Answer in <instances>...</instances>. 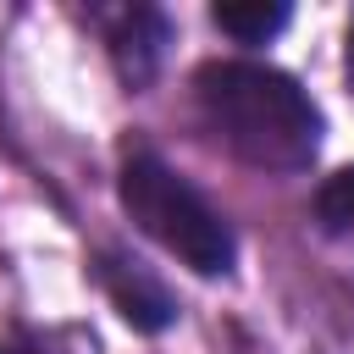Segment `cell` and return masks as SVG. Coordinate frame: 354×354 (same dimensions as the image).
<instances>
[{
    "label": "cell",
    "mask_w": 354,
    "mask_h": 354,
    "mask_svg": "<svg viewBox=\"0 0 354 354\" xmlns=\"http://www.w3.org/2000/svg\"><path fill=\"white\" fill-rule=\"evenodd\" d=\"M210 133L260 171H299L321 149V111L310 94L260 61H205L194 77Z\"/></svg>",
    "instance_id": "6da1fadb"
},
{
    "label": "cell",
    "mask_w": 354,
    "mask_h": 354,
    "mask_svg": "<svg viewBox=\"0 0 354 354\" xmlns=\"http://www.w3.org/2000/svg\"><path fill=\"white\" fill-rule=\"evenodd\" d=\"M348 83H354V33H348Z\"/></svg>",
    "instance_id": "ba28073f"
},
{
    "label": "cell",
    "mask_w": 354,
    "mask_h": 354,
    "mask_svg": "<svg viewBox=\"0 0 354 354\" xmlns=\"http://www.w3.org/2000/svg\"><path fill=\"white\" fill-rule=\"evenodd\" d=\"M216 17V28H227L232 39H243V44H260V39H271V33H282L288 28V6H266V0H249V6H216L210 11Z\"/></svg>",
    "instance_id": "5b68a950"
},
{
    "label": "cell",
    "mask_w": 354,
    "mask_h": 354,
    "mask_svg": "<svg viewBox=\"0 0 354 354\" xmlns=\"http://www.w3.org/2000/svg\"><path fill=\"white\" fill-rule=\"evenodd\" d=\"M100 282H105V293H111V304L122 310L127 326H138V332H160V326H171L177 299H171L166 282L149 277L138 260H116V254H105V260H100Z\"/></svg>",
    "instance_id": "3957f363"
},
{
    "label": "cell",
    "mask_w": 354,
    "mask_h": 354,
    "mask_svg": "<svg viewBox=\"0 0 354 354\" xmlns=\"http://www.w3.org/2000/svg\"><path fill=\"white\" fill-rule=\"evenodd\" d=\"M160 50H166V17L160 11H127L111 33V55H116L127 83H144L160 66Z\"/></svg>",
    "instance_id": "277c9868"
},
{
    "label": "cell",
    "mask_w": 354,
    "mask_h": 354,
    "mask_svg": "<svg viewBox=\"0 0 354 354\" xmlns=\"http://www.w3.org/2000/svg\"><path fill=\"white\" fill-rule=\"evenodd\" d=\"M116 194H122V210L160 249H171L183 266H194L205 277L232 271V227H227V216L188 177H177L160 155H127L122 177H116Z\"/></svg>",
    "instance_id": "7a4b0ae2"
},
{
    "label": "cell",
    "mask_w": 354,
    "mask_h": 354,
    "mask_svg": "<svg viewBox=\"0 0 354 354\" xmlns=\"http://www.w3.org/2000/svg\"><path fill=\"white\" fill-rule=\"evenodd\" d=\"M0 354H44V348H33V343H0Z\"/></svg>",
    "instance_id": "52a82bcc"
},
{
    "label": "cell",
    "mask_w": 354,
    "mask_h": 354,
    "mask_svg": "<svg viewBox=\"0 0 354 354\" xmlns=\"http://www.w3.org/2000/svg\"><path fill=\"white\" fill-rule=\"evenodd\" d=\"M315 216H321V227H326V232L354 238V166L321 183V194H315Z\"/></svg>",
    "instance_id": "8992f818"
}]
</instances>
